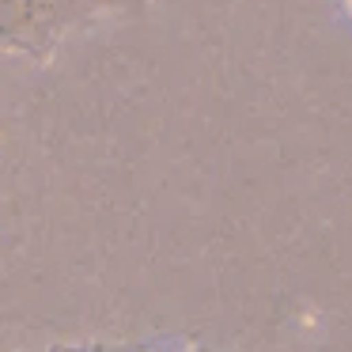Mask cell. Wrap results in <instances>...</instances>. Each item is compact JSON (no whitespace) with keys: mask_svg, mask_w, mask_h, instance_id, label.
<instances>
[{"mask_svg":"<svg viewBox=\"0 0 352 352\" xmlns=\"http://www.w3.org/2000/svg\"><path fill=\"white\" fill-rule=\"evenodd\" d=\"M148 0H0V50L50 57L65 31L102 12H133Z\"/></svg>","mask_w":352,"mask_h":352,"instance_id":"6da1fadb","label":"cell"},{"mask_svg":"<svg viewBox=\"0 0 352 352\" xmlns=\"http://www.w3.org/2000/svg\"><path fill=\"white\" fill-rule=\"evenodd\" d=\"M341 4H344V12H349V19H352V0H341Z\"/></svg>","mask_w":352,"mask_h":352,"instance_id":"7a4b0ae2","label":"cell"}]
</instances>
